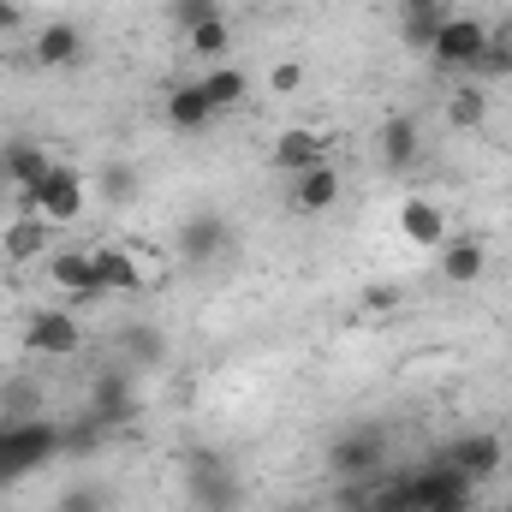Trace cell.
Returning <instances> with one entry per match:
<instances>
[{"mask_svg":"<svg viewBox=\"0 0 512 512\" xmlns=\"http://www.w3.org/2000/svg\"><path fill=\"white\" fill-rule=\"evenodd\" d=\"M393 304H399V286H393V280H376V286H364V310H370V316H387Z\"/></svg>","mask_w":512,"mask_h":512,"instance_id":"obj_30","label":"cell"},{"mask_svg":"<svg viewBox=\"0 0 512 512\" xmlns=\"http://www.w3.org/2000/svg\"><path fill=\"white\" fill-rule=\"evenodd\" d=\"M102 423H114V417H126L131 411V376H102L96 382V405H90Z\"/></svg>","mask_w":512,"mask_h":512,"instance_id":"obj_25","label":"cell"},{"mask_svg":"<svg viewBox=\"0 0 512 512\" xmlns=\"http://www.w3.org/2000/svg\"><path fill=\"white\" fill-rule=\"evenodd\" d=\"M48 459H60V423L54 417H12L0 429V477H24V471H42Z\"/></svg>","mask_w":512,"mask_h":512,"instance_id":"obj_2","label":"cell"},{"mask_svg":"<svg viewBox=\"0 0 512 512\" xmlns=\"http://www.w3.org/2000/svg\"><path fill=\"white\" fill-rule=\"evenodd\" d=\"M447 120H453L459 131H477L483 120H489V90H483V84L453 90V96H447Z\"/></svg>","mask_w":512,"mask_h":512,"instance_id":"obj_23","label":"cell"},{"mask_svg":"<svg viewBox=\"0 0 512 512\" xmlns=\"http://www.w3.org/2000/svg\"><path fill=\"white\" fill-rule=\"evenodd\" d=\"M399 239L417 251H441L447 245V209L435 197H405L399 203Z\"/></svg>","mask_w":512,"mask_h":512,"instance_id":"obj_11","label":"cell"},{"mask_svg":"<svg viewBox=\"0 0 512 512\" xmlns=\"http://www.w3.org/2000/svg\"><path fill=\"white\" fill-rule=\"evenodd\" d=\"M48 280L66 292V310H96L102 304V286H96V262L90 251H48Z\"/></svg>","mask_w":512,"mask_h":512,"instance_id":"obj_7","label":"cell"},{"mask_svg":"<svg viewBox=\"0 0 512 512\" xmlns=\"http://www.w3.org/2000/svg\"><path fill=\"white\" fill-rule=\"evenodd\" d=\"M185 42H191V54H197V60L221 66V60H227V48H233V30H227V18L215 12V18H203L197 30H185Z\"/></svg>","mask_w":512,"mask_h":512,"instance_id":"obj_21","label":"cell"},{"mask_svg":"<svg viewBox=\"0 0 512 512\" xmlns=\"http://www.w3.org/2000/svg\"><path fill=\"white\" fill-rule=\"evenodd\" d=\"M441 18H447V12H399V42H405V48H417V54H429V48H435Z\"/></svg>","mask_w":512,"mask_h":512,"instance_id":"obj_26","label":"cell"},{"mask_svg":"<svg viewBox=\"0 0 512 512\" xmlns=\"http://www.w3.org/2000/svg\"><path fill=\"white\" fill-rule=\"evenodd\" d=\"M495 36H489V24L483 18H471V12H447L441 18V30H435V60L447 66V72H471L477 60H483V48H489Z\"/></svg>","mask_w":512,"mask_h":512,"instance_id":"obj_4","label":"cell"},{"mask_svg":"<svg viewBox=\"0 0 512 512\" xmlns=\"http://www.w3.org/2000/svg\"><path fill=\"white\" fill-rule=\"evenodd\" d=\"M376 149H382L387 167H417V155H423V126H417V114H387L382 131H376Z\"/></svg>","mask_w":512,"mask_h":512,"instance_id":"obj_16","label":"cell"},{"mask_svg":"<svg viewBox=\"0 0 512 512\" xmlns=\"http://www.w3.org/2000/svg\"><path fill=\"white\" fill-rule=\"evenodd\" d=\"M399 12H447V0H399Z\"/></svg>","mask_w":512,"mask_h":512,"instance_id":"obj_33","label":"cell"},{"mask_svg":"<svg viewBox=\"0 0 512 512\" xmlns=\"http://www.w3.org/2000/svg\"><path fill=\"white\" fill-rule=\"evenodd\" d=\"M161 114H167V126H173V131H203L209 120H215V108H209L203 84H173Z\"/></svg>","mask_w":512,"mask_h":512,"instance_id":"obj_17","label":"cell"},{"mask_svg":"<svg viewBox=\"0 0 512 512\" xmlns=\"http://www.w3.org/2000/svg\"><path fill=\"white\" fill-rule=\"evenodd\" d=\"M215 12H221L215 0H173V24H179V30H197V24L215 18Z\"/></svg>","mask_w":512,"mask_h":512,"instance_id":"obj_29","label":"cell"},{"mask_svg":"<svg viewBox=\"0 0 512 512\" xmlns=\"http://www.w3.org/2000/svg\"><path fill=\"white\" fill-rule=\"evenodd\" d=\"M114 346L126 352L131 364H155V358L167 352V340H161V328H143V322H137V328H120V334H114Z\"/></svg>","mask_w":512,"mask_h":512,"instance_id":"obj_24","label":"cell"},{"mask_svg":"<svg viewBox=\"0 0 512 512\" xmlns=\"http://www.w3.org/2000/svg\"><path fill=\"white\" fill-rule=\"evenodd\" d=\"M429 512H477V495H441Z\"/></svg>","mask_w":512,"mask_h":512,"instance_id":"obj_32","label":"cell"},{"mask_svg":"<svg viewBox=\"0 0 512 512\" xmlns=\"http://www.w3.org/2000/svg\"><path fill=\"white\" fill-rule=\"evenodd\" d=\"M197 84H203V96H209V108H215V114H227V108H239V102L251 96V78H245L239 66H209Z\"/></svg>","mask_w":512,"mask_h":512,"instance_id":"obj_19","label":"cell"},{"mask_svg":"<svg viewBox=\"0 0 512 512\" xmlns=\"http://www.w3.org/2000/svg\"><path fill=\"white\" fill-rule=\"evenodd\" d=\"M12 197H18V215H42L48 227H66V221H78V215L90 209V185H84V173L66 167V161H54L30 191H12Z\"/></svg>","mask_w":512,"mask_h":512,"instance_id":"obj_1","label":"cell"},{"mask_svg":"<svg viewBox=\"0 0 512 512\" xmlns=\"http://www.w3.org/2000/svg\"><path fill=\"white\" fill-rule=\"evenodd\" d=\"M227 251H233V227H227L221 209H191L179 221V256L185 262H215V256H227Z\"/></svg>","mask_w":512,"mask_h":512,"instance_id":"obj_8","label":"cell"},{"mask_svg":"<svg viewBox=\"0 0 512 512\" xmlns=\"http://www.w3.org/2000/svg\"><path fill=\"white\" fill-rule=\"evenodd\" d=\"M268 90H274V96H298V90H304V60H280V66L268 72Z\"/></svg>","mask_w":512,"mask_h":512,"instance_id":"obj_28","label":"cell"},{"mask_svg":"<svg viewBox=\"0 0 512 512\" xmlns=\"http://www.w3.org/2000/svg\"><path fill=\"white\" fill-rule=\"evenodd\" d=\"M102 197H108V203H131V197H137V167H131V161H108V167H102Z\"/></svg>","mask_w":512,"mask_h":512,"instance_id":"obj_27","label":"cell"},{"mask_svg":"<svg viewBox=\"0 0 512 512\" xmlns=\"http://www.w3.org/2000/svg\"><path fill=\"white\" fill-rule=\"evenodd\" d=\"M30 60H36L42 72H66V66H78V60H84V30H78V18H54V24H42Z\"/></svg>","mask_w":512,"mask_h":512,"instance_id":"obj_10","label":"cell"},{"mask_svg":"<svg viewBox=\"0 0 512 512\" xmlns=\"http://www.w3.org/2000/svg\"><path fill=\"white\" fill-rule=\"evenodd\" d=\"M268 161L280 167V173H304V167H322L328 161V137L310 126H286L274 137V149H268Z\"/></svg>","mask_w":512,"mask_h":512,"instance_id":"obj_14","label":"cell"},{"mask_svg":"<svg viewBox=\"0 0 512 512\" xmlns=\"http://www.w3.org/2000/svg\"><path fill=\"white\" fill-rule=\"evenodd\" d=\"M90 262H96V286H102V298H126V292L143 286V268H137V256H131L126 245H96Z\"/></svg>","mask_w":512,"mask_h":512,"instance_id":"obj_15","label":"cell"},{"mask_svg":"<svg viewBox=\"0 0 512 512\" xmlns=\"http://www.w3.org/2000/svg\"><path fill=\"white\" fill-rule=\"evenodd\" d=\"M0 251L12 256V262L42 256V251H48V221H42V215H18V221L0 233Z\"/></svg>","mask_w":512,"mask_h":512,"instance_id":"obj_20","label":"cell"},{"mask_svg":"<svg viewBox=\"0 0 512 512\" xmlns=\"http://www.w3.org/2000/svg\"><path fill=\"white\" fill-rule=\"evenodd\" d=\"M54 512H108V501H102L96 489H66V495H60V507H54Z\"/></svg>","mask_w":512,"mask_h":512,"instance_id":"obj_31","label":"cell"},{"mask_svg":"<svg viewBox=\"0 0 512 512\" xmlns=\"http://www.w3.org/2000/svg\"><path fill=\"white\" fill-rule=\"evenodd\" d=\"M48 167H54V155H48L42 143H6V149H0V173L12 179V191H30Z\"/></svg>","mask_w":512,"mask_h":512,"instance_id":"obj_18","label":"cell"},{"mask_svg":"<svg viewBox=\"0 0 512 512\" xmlns=\"http://www.w3.org/2000/svg\"><path fill=\"white\" fill-rule=\"evenodd\" d=\"M84 346V328H78V316L60 304V310H36L30 322H24V352H36V358H72Z\"/></svg>","mask_w":512,"mask_h":512,"instance_id":"obj_6","label":"cell"},{"mask_svg":"<svg viewBox=\"0 0 512 512\" xmlns=\"http://www.w3.org/2000/svg\"><path fill=\"white\" fill-rule=\"evenodd\" d=\"M441 459H447L453 471H465L471 483H483V477H495V471H501L507 447H501V435H489V429H471V435H453Z\"/></svg>","mask_w":512,"mask_h":512,"instance_id":"obj_9","label":"cell"},{"mask_svg":"<svg viewBox=\"0 0 512 512\" xmlns=\"http://www.w3.org/2000/svg\"><path fill=\"white\" fill-rule=\"evenodd\" d=\"M12 24H18V6H12V0H0V30H12Z\"/></svg>","mask_w":512,"mask_h":512,"instance_id":"obj_34","label":"cell"},{"mask_svg":"<svg viewBox=\"0 0 512 512\" xmlns=\"http://www.w3.org/2000/svg\"><path fill=\"white\" fill-rule=\"evenodd\" d=\"M191 501L203 512H239L245 507V489L233 477V465L221 453H191Z\"/></svg>","mask_w":512,"mask_h":512,"instance_id":"obj_5","label":"cell"},{"mask_svg":"<svg viewBox=\"0 0 512 512\" xmlns=\"http://www.w3.org/2000/svg\"><path fill=\"white\" fill-rule=\"evenodd\" d=\"M0 483H6V477H0Z\"/></svg>","mask_w":512,"mask_h":512,"instance_id":"obj_35","label":"cell"},{"mask_svg":"<svg viewBox=\"0 0 512 512\" xmlns=\"http://www.w3.org/2000/svg\"><path fill=\"white\" fill-rule=\"evenodd\" d=\"M328 465H334V477H346V483L382 477V465H387V429H376V423H358V429L334 435Z\"/></svg>","mask_w":512,"mask_h":512,"instance_id":"obj_3","label":"cell"},{"mask_svg":"<svg viewBox=\"0 0 512 512\" xmlns=\"http://www.w3.org/2000/svg\"><path fill=\"white\" fill-rule=\"evenodd\" d=\"M441 274H447V286H477L483 274H489V245L477 239V233H447V245H441Z\"/></svg>","mask_w":512,"mask_h":512,"instance_id":"obj_13","label":"cell"},{"mask_svg":"<svg viewBox=\"0 0 512 512\" xmlns=\"http://www.w3.org/2000/svg\"><path fill=\"white\" fill-rule=\"evenodd\" d=\"M102 441H108V423H102L96 411L60 429V453H72V459H96V453H102Z\"/></svg>","mask_w":512,"mask_h":512,"instance_id":"obj_22","label":"cell"},{"mask_svg":"<svg viewBox=\"0 0 512 512\" xmlns=\"http://www.w3.org/2000/svg\"><path fill=\"white\" fill-rule=\"evenodd\" d=\"M340 191H346V179H340L334 161L292 173V209H298V215H328V209L340 203Z\"/></svg>","mask_w":512,"mask_h":512,"instance_id":"obj_12","label":"cell"}]
</instances>
